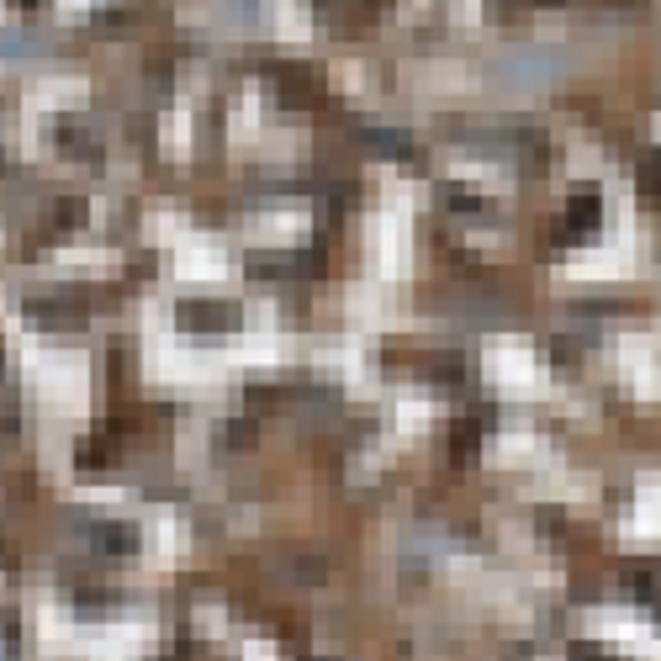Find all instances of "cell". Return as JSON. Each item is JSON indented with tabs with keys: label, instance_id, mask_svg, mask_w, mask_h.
Listing matches in <instances>:
<instances>
[{
	"label": "cell",
	"instance_id": "6da1fadb",
	"mask_svg": "<svg viewBox=\"0 0 661 661\" xmlns=\"http://www.w3.org/2000/svg\"><path fill=\"white\" fill-rule=\"evenodd\" d=\"M180 323H196V328H228V323H233V307H217V302H186V307H180Z\"/></svg>",
	"mask_w": 661,
	"mask_h": 661
},
{
	"label": "cell",
	"instance_id": "7a4b0ae2",
	"mask_svg": "<svg viewBox=\"0 0 661 661\" xmlns=\"http://www.w3.org/2000/svg\"><path fill=\"white\" fill-rule=\"evenodd\" d=\"M90 535H96V545H106V550H133L138 545L133 524H90Z\"/></svg>",
	"mask_w": 661,
	"mask_h": 661
},
{
	"label": "cell",
	"instance_id": "3957f363",
	"mask_svg": "<svg viewBox=\"0 0 661 661\" xmlns=\"http://www.w3.org/2000/svg\"><path fill=\"white\" fill-rule=\"evenodd\" d=\"M572 661H609V656H598V646H587V640H582V646H572Z\"/></svg>",
	"mask_w": 661,
	"mask_h": 661
},
{
	"label": "cell",
	"instance_id": "277c9868",
	"mask_svg": "<svg viewBox=\"0 0 661 661\" xmlns=\"http://www.w3.org/2000/svg\"><path fill=\"white\" fill-rule=\"evenodd\" d=\"M307 661H334V656H307Z\"/></svg>",
	"mask_w": 661,
	"mask_h": 661
}]
</instances>
